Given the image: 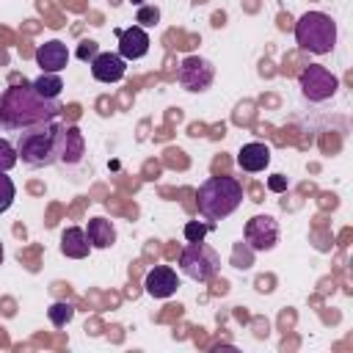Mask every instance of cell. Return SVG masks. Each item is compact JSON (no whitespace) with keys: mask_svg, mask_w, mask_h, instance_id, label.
<instances>
[{"mask_svg":"<svg viewBox=\"0 0 353 353\" xmlns=\"http://www.w3.org/2000/svg\"><path fill=\"white\" fill-rule=\"evenodd\" d=\"M36 63L41 66V72H63L66 63H69V47L58 39L52 41H44L36 47Z\"/></svg>","mask_w":353,"mask_h":353,"instance_id":"obj_12","label":"cell"},{"mask_svg":"<svg viewBox=\"0 0 353 353\" xmlns=\"http://www.w3.org/2000/svg\"><path fill=\"white\" fill-rule=\"evenodd\" d=\"M243 240L251 251H273L279 243V221L273 215H254L245 221Z\"/></svg>","mask_w":353,"mask_h":353,"instance_id":"obj_8","label":"cell"},{"mask_svg":"<svg viewBox=\"0 0 353 353\" xmlns=\"http://www.w3.org/2000/svg\"><path fill=\"white\" fill-rule=\"evenodd\" d=\"M130 3H135V6H141V3H143V0H130Z\"/></svg>","mask_w":353,"mask_h":353,"instance_id":"obj_26","label":"cell"},{"mask_svg":"<svg viewBox=\"0 0 353 353\" xmlns=\"http://www.w3.org/2000/svg\"><path fill=\"white\" fill-rule=\"evenodd\" d=\"M268 190H273V193H284V190H287V176H284V174H273V176H268Z\"/></svg>","mask_w":353,"mask_h":353,"instance_id":"obj_24","label":"cell"},{"mask_svg":"<svg viewBox=\"0 0 353 353\" xmlns=\"http://www.w3.org/2000/svg\"><path fill=\"white\" fill-rule=\"evenodd\" d=\"M298 88H301L303 99L320 105V102H328V99L339 91V77H336L328 66L309 63V66L301 69V74H298Z\"/></svg>","mask_w":353,"mask_h":353,"instance_id":"obj_6","label":"cell"},{"mask_svg":"<svg viewBox=\"0 0 353 353\" xmlns=\"http://www.w3.org/2000/svg\"><path fill=\"white\" fill-rule=\"evenodd\" d=\"M3 256H6V251H3V245H0V265H3Z\"/></svg>","mask_w":353,"mask_h":353,"instance_id":"obj_25","label":"cell"},{"mask_svg":"<svg viewBox=\"0 0 353 353\" xmlns=\"http://www.w3.org/2000/svg\"><path fill=\"white\" fill-rule=\"evenodd\" d=\"M91 251V243L85 237V229L80 226H69L61 232V254L69 259H85Z\"/></svg>","mask_w":353,"mask_h":353,"instance_id":"obj_14","label":"cell"},{"mask_svg":"<svg viewBox=\"0 0 353 353\" xmlns=\"http://www.w3.org/2000/svg\"><path fill=\"white\" fill-rule=\"evenodd\" d=\"M97 52H99V44L88 39V41H83V44H80L77 58H80V61H94V58H97Z\"/></svg>","mask_w":353,"mask_h":353,"instance_id":"obj_23","label":"cell"},{"mask_svg":"<svg viewBox=\"0 0 353 353\" xmlns=\"http://www.w3.org/2000/svg\"><path fill=\"white\" fill-rule=\"evenodd\" d=\"M83 157V135L77 127H66L63 132V152H61V160L66 163H77Z\"/></svg>","mask_w":353,"mask_h":353,"instance_id":"obj_17","label":"cell"},{"mask_svg":"<svg viewBox=\"0 0 353 353\" xmlns=\"http://www.w3.org/2000/svg\"><path fill=\"white\" fill-rule=\"evenodd\" d=\"M176 287H179V279H176V270L174 268H168V265H154L149 273H146V279H143V290H146V295H152V298H171L174 292H176Z\"/></svg>","mask_w":353,"mask_h":353,"instance_id":"obj_10","label":"cell"},{"mask_svg":"<svg viewBox=\"0 0 353 353\" xmlns=\"http://www.w3.org/2000/svg\"><path fill=\"white\" fill-rule=\"evenodd\" d=\"M179 270H182L188 279H193V281H199V284H207V281H212V279L218 276V270H221V254H218L212 245H207L204 240L188 243V245L179 251Z\"/></svg>","mask_w":353,"mask_h":353,"instance_id":"obj_5","label":"cell"},{"mask_svg":"<svg viewBox=\"0 0 353 353\" xmlns=\"http://www.w3.org/2000/svg\"><path fill=\"white\" fill-rule=\"evenodd\" d=\"M17 163H19V157H17V146H14L11 141L0 138V171H11Z\"/></svg>","mask_w":353,"mask_h":353,"instance_id":"obj_21","label":"cell"},{"mask_svg":"<svg viewBox=\"0 0 353 353\" xmlns=\"http://www.w3.org/2000/svg\"><path fill=\"white\" fill-rule=\"evenodd\" d=\"M176 80H179V85L185 91L201 94V91H207L212 85L215 66H212V61H207L201 55H188V58H182V63L176 69Z\"/></svg>","mask_w":353,"mask_h":353,"instance_id":"obj_7","label":"cell"},{"mask_svg":"<svg viewBox=\"0 0 353 353\" xmlns=\"http://www.w3.org/2000/svg\"><path fill=\"white\" fill-rule=\"evenodd\" d=\"M243 204V185L234 176H210L196 193V207L207 221H223Z\"/></svg>","mask_w":353,"mask_h":353,"instance_id":"obj_3","label":"cell"},{"mask_svg":"<svg viewBox=\"0 0 353 353\" xmlns=\"http://www.w3.org/2000/svg\"><path fill=\"white\" fill-rule=\"evenodd\" d=\"M135 22H138L141 28H154V25L160 22V8H157V6H138Z\"/></svg>","mask_w":353,"mask_h":353,"instance_id":"obj_22","label":"cell"},{"mask_svg":"<svg viewBox=\"0 0 353 353\" xmlns=\"http://www.w3.org/2000/svg\"><path fill=\"white\" fill-rule=\"evenodd\" d=\"M85 237H88L91 248L105 251V248H110L116 243V226L108 218H91L88 226H85Z\"/></svg>","mask_w":353,"mask_h":353,"instance_id":"obj_15","label":"cell"},{"mask_svg":"<svg viewBox=\"0 0 353 353\" xmlns=\"http://www.w3.org/2000/svg\"><path fill=\"white\" fill-rule=\"evenodd\" d=\"M17 199V188L8 176V171H0V212H6Z\"/></svg>","mask_w":353,"mask_h":353,"instance_id":"obj_19","label":"cell"},{"mask_svg":"<svg viewBox=\"0 0 353 353\" xmlns=\"http://www.w3.org/2000/svg\"><path fill=\"white\" fill-rule=\"evenodd\" d=\"M91 74L97 83H119L127 74V61L119 52H97V58L91 61Z\"/></svg>","mask_w":353,"mask_h":353,"instance_id":"obj_11","label":"cell"},{"mask_svg":"<svg viewBox=\"0 0 353 353\" xmlns=\"http://www.w3.org/2000/svg\"><path fill=\"white\" fill-rule=\"evenodd\" d=\"M63 132H66V127L58 119L17 132V143H14L17 146V157L28 168H50V165H55L61 160V152H63Z\"/></svg>","mask_w":353,"mask_h":353,"instance_id":"obj_2","label":"cell"},{"mask_svg":"<svg viewBox=\"0 0 353 353\" xmlns=\"http://www.w3.org/2000/svg\"><path fill=\"white\" fill-rule=\"evenodd\" d=\"M237 165L245 171V174H259L270 165V146L262 143V141H251V143H243L240 152H237Z\"/></svg>","mask_w":353,"mask_h":353,"instance_id":"obj_13","label":"cell"},{"mask_svg":"<svg viewBox=\"0 0 353 353\" xmlns=\"http://www.w3.org/2000/svg\"><path fill=\"white\" fill-rule=\"evenodd\" d=\"M182 232H185V240L188 243H199V240H204L212 232V221L210 223H204V221H188Z\"/></svg>","mask_w":353,"mask_h":353,"instance_id":"obj_20","label":"cell"},{"mask_svg":"<svg viewBox=\"0 0 353 353\" xmlns=\"http://www.w3.org/2000/svg\"><path fill=\"white\" fill-rule=\"evenodd\" d=\"M47 317H50V323H52L55 328H66V325L72 323V317H74V306L66 303V301H55V303L47 309Z\"/></svg>","mask_w":353,"mask_h":353,"instance_id":"obj_18","label":"cell"},{"mask_svg":"<svg viewBox=\"0 0 353 353\" xmlns=\"http://www.w3.org/2000/svg\"><path fill=\"white\" fill-rule=\"evenodd\" d=\"M33 88L36 94H41L44 99H58L61 91H63V80L58 72H41L36 80H33Z\"/></svg>","mask_w":353,"mask_h":353,"instance_id":"obj_16","label":"cell"},{"mask_svg":"<svg viewBox=\"0 0 353 353\" xmlns=\"http://www.w3.org/2000/svg\"><path fill=\"white\" fill-rule=\"evenodd\" d=\"M119 36V55L124 61H141L146 52H149V33L146 28L141 25H132V28H124V30H116Z\"/></svg>","mask_w":353,"mask_h":353,"instance_id":"obj_9","label":"cell"},{"mask_svg":"<svg viewBox=\"0 0 353 353\" xmlns=\"http://www.w3.org/2000/svg\"><path fill=\"white\" fill-rule=\"evenodd\" d=\"M58 99H44L36 94L33 83H14L0 94V130L3 132H22L36 124L52 121L61 116Z\"/></svg>","mask_w":353,"mask_h":353,"instance_id":"obj_1","label":"cell"},{"mask_svg":"<svg viewBox=\"0 0 353 353\" xmlns=\"http://www.w3.org/2000/svg\"><path fill=\"white\" fill-rule=\"evenodd\" d=\"M295 41L303 52L328 55L336 47V22L323 11H306L295 22Z\"/></svg>","mask_w":353,"mask_h":353,"instance_id":"obj_4","label":"cell"}]
</instances>
